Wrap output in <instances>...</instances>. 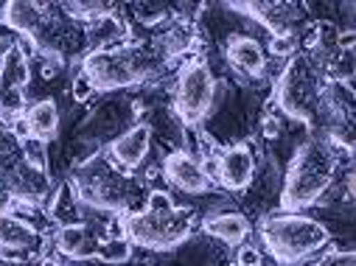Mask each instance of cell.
Masks as SVG:
<instances>
[{"label": "cell", "mask_w": 356, "mask_h": 266, "mask_svg": "<svg viewBox=\"0 0 356 266\" xmlns=\"http://www.w3.org/2000/svg\"><path fill=\"white\" fill-rule=\"evenodd\" d=\"M171 40L174 34L157 42H115L110 48H96L84 56L81 73L90 81L93 93L138 87L149 81L154 73H160L165 59L180 51V45H174Z\"/></svg>", "instance_id": "obj_1"}, {"label": "cell", "mask_w": 356, "mask_h": 266, "mask_svg": "<svg viewBox=\"0 0 356 266\" xmlns=\"http://www.w3.org/2000/svg\"><path fill=\"white\" fill-rule=\"evenodd\" d=\"M337 168H339V151L325 140L314 138L306 140L284 176V191H281V210L284 213H300L312 205H317L328 188L337 180Z\"/></svg>", "instance_id": "obj_2"}, {"label": "cell", "mask_w": 356, "mask_h": 266, "mask_svg": "<svg viewBox=\"0 0 356 266\" xmlns=\"http://www.w3.org/2000/svg\"><path fill=\"white\" fill-rule=\"evenodd\" d=\"M197 227V213L191 208L174 205V199L163 191H152L146 205L124 219V235L132 247L168 252L191 238Z\"/></svg>", "instance_id": "obj_3"}, {"label": "cell", "mask_w": 356, "mask_h": 266, "mask_svg": "<svg viewBox=\"0 0 356 266\" xmlns=\"http://www.w3.org/2000/svg\"><path fill=\"white\" fill-rule=\"evenodd\" d=\"M3 20L12 31L31 40L34 48H40L48 56L65 59L70 48H76L79 37L87 40V31H79V23L54 3H26V0H12L0 9Z\"/></svg>", "instance_id": "obj_4"}, {"label": "cell", "mask_w": 356, "mask_h": 266, "mask_svg": "<svg viewBox=\"0 0 356 266\" xmlns=\"http://www.w3.org/2000/svg\"><path fill=\"white\" fill-rule=\"evenodd\" d=\"M70 185L81 205L104 213H127L143 194V185L127 171H121L107 154L87 157L73 171Z\"/></svg>", "instance_id": "obj_5"}, {"label": "cell", "mask_w": 356, "mask_h": 266, "mask_svg": "<svg viewBox=\"0 0 356 266\" xmlns=\"http://www.w3.org/2000/svg\"><path fill=\"white\" fill-rule=\"evenodd\" d=\"M325 81L328 78L323 73V65L312 53H295V56H289L286 67L278 76L275 104L292 121H298L309 129H323V121H325V110H323Z\"/></svg>", "instance_id": "obj_6"}, {"label": "cell", "mask_w": 356, "mask_h": 266, "mask_svg": "<svg viewBox=\"0 0 356 266\" xmlns=\"http://www.w3.org/2000/svg\"><path fill=\"white\" fill-rule=\"evenodd\" d=\"M258 235L266 255L281 266H298L312 255L323 252L331 241L328 227L303 213H278L264 219Z\"/></svg>", "instance_id": "obj_7"}, {"label": "cell", "mask_w": 356, "mask_h": 266, "mask_svg": "<svg viewBox=\"0 0 356 266\" xmlns=\"http://www.w3.org/2000/svg\"><path fill=\"white\" fill-rule=\"evenodd\" d=\"M219 84L205 59H191L180 67L174 84V113L186 126H200L216 104Z\"/></svg>", "instance_id": "obj_8"}, {"label": "cell", "mask_w": 356, "mask_h": 266, "mask_svg": "<svg viewBox=\"0 0 356 266\" xmlns=\"http://www.w3.org/2000/svg\"><path fill=\"white\" fill-rule=\"evenodd\" d=\"M29 84H31L29 53L20 42H12L0 56V115L9 121L26 115Z\"/></svg>", "instance_id": "obj_9"}, {"label": "cell", "mask_w": 356, "mask_h": 266, "mask_svg": "<svg viewBox=\"0 0 356 266\" xmlns=\"http://www.w3.org/2000/svg\"><path fill=\"white\" fill-rule=\"evenodd\" d=\"M230 9L264 26L273 40H298L306 26V12L298 3H230Z\"/></svg>", "instance_id": "obj_10"}, {"label": "cell", "mask_w": 356, "mask_h": 266, "mask_svg": "<svg viewBox=\"0 0 356 266\" xmlns=\"http://www.w3.org/2000/svg\"><path fill=\"white\" fill-rule=\"evenodd\" d=\"M213 176L219 180V185L225 191H233V194H241L252 185L255 180V154H252V146L250 143H233L227 146L216 163H213Z\"/></svg>", "instance_id": "obj_11"}, {"label": "cell", "mask_w": 356, "mask_h": 266, "mask_svg": "<svg viewBox=\"0 0 356 266\" xmlns=\"http://www.w3.org/2000/svg\"><path fill=\"white\" fill-rule=\"evenodd\" d=\"M163 174H165V180L177 191H183L188 197L208 194L211 191V183H213L211 176H208V168L197 157H191L188 151H171V154H165Z\"/></svg>", "instance_id": "obj_12"}, {"label": "cell", "mask_w": 356, "mask_h": 266, "mask_svg": "<svg viewBox=\"0 0 356 266\" xmlns=\"http://www.w3.org/2000/svg\"><path fill=\"white\" fill-rule=\"evenodd\" d=\"M149 151H152V126L149 124H135V126H129L124 135H118L110 143L107 157L121 171H135V168L143 165Z\"/></svg>", "instance_id": "obj_13"}, {"label": "cell", "mask_w": 356, "mask_h": 266, "mask_svg": "<svg viewBox=\"0 0 356 266\" xmlns=\"http://www.w3.org/2000/svg\"><path fill=\"white\" fill-rule=\"evenodd\" d=\"M99 233L87 222H73V224H59L54 233V247L59 255L70 260H93L99 255Z\"/></svg>", "instance_id": "obj_14"}, {"label": "cell", "mask_w": 356, "mask_h": 266, "mask_svg": "<svg viewBox=\"0 0 356 266\" xmlns=\"http://www.w3.org/2000/svg\"><path fill=\"white\" fill-rule=\"evenodd\" d=\"M42 244V235L34 224H29L26 219L0 210V252L3 255H26V252H37Z\"/></svg>", "instance_id": "obj_15"}, {"label": "cell", "mask_w": 356, "mask_h": 266, "mask_svg": "<svg viewBox=\"0 0 356 266\" xmlns=\"http://www.w3.org/2000/svg\"><path fill=\"white\" fill-rule=\"evenodd\" d=\"M225 56H227L230 67L236 73H241L244 78H261L266 73V53H264L261 42L252 37H244V34L230 37Z\"/></svg>", "instance_id": "obj_16"}, {"label": "cell", "mask_w": 356, "mask_h": 266, "mask_svg": "<svg viewBox=\"0 0 356 266\" xmlns=\"http://www.w3.org/2000/svg\"><path fill=\"white\" fill-rule=\"evenodd\" d=\"M23 124H26V138H31L37 143H51L59 135V107H56V101L54 99L34 101L26 110Z\"/></svg>", "instance_id": "obj_17"}, {"label": "cell", "mask_w": 356, "mask_h": 266, "mask_svg": "<svg viewBox=\"0 0 356 266\" xmlns=\"http://www.w3.org/2000/svg\"><path fill=\"white\" fill-rule=\"evenodd\" d=\"M202 230L227 247H241L250 238V222L244 213H216L202 222Z\"/></svg>", "instance_id": "obj_18"}, {"label": "cell", "mask_w": 356, "mask_h": 266, "mask_svg": "<svg viewBox=\"0 0 356 266\" xmlns=\"http://www.w3.org/2000/svg\"><path fill=\"white\" fill-rule=\"evenodd\" d=\"M79 199H76V191H73V185L70 183H65V185H59V191L54 194V199H51V219H56L59 224H73V222H81L79 219Z\"/></svg>", "instance_id": "obj_19"}, {"label": "cell", "mask_w": 356, "mask_h": 266, "mask_svg": "<svg viewBox=\"0 0 356 266\" xmlns=\"http://www.w3.org/2000/svg\"><path fill=\"white\" fill-rule=\"evenodd\" d=\"M129 258H132V241H129L127 235H121V238H107V241L99 244L96 260H102V263L121 266V263H127Z\"/></svg>", "instance_id": "obj_20"}, {"label": "cell", "mask_w": 356, "mask_h": 266, "mask_svg": "<svg viewBox=\"0 0 356 266\" xmlns=\"http://www.w3.org/2000/svg\"><path fill=\"white\" fill-rule=\"evenodd\" d=\"M312 266H356V252L353 249H325Z\"/></svg>", "instance_id": "obj_21"}, {"label": "cell", "mask_w": 356, "mask_h": 266, "mask_svg": "<svg viewBox=\"0 0 356 266\" xmlns=\"http://www.w3.org/2000/svg\"><path fill=\"white\" fill-rule=\"evenodd\" d=\"M264 263V255L258 247L252 244H241L238 247V255H236V266H261Z\"/></svg>", "instance_id": "obj_22"}, {"label": "cell", "mask_w": 356, "mask_h": 266, "mask_svg": "<svg viewBox=\"0 0 356 266\" xmlns=\"http://www.w3.org/2000/svg\"><path fill=\"white\" fill-rule=\"evenodd\" d=\"M93 93V87H90V81H87V76L84 73H79L76 76V81H73V99L76 101H87V96Z\"/></svg>", "instance_id": "obj_23"}, {"label": "cell", "mask_w": 356, "mask_h": 266, "mask_svg": "<svg viewBox=\"0 0 356 266\" xmlns=\"http://www.w3.org/2000/svg\"><path fill=\"white\" fill-rule=\"evenodd\" d=\"M270 51H273L275 56H295L298 40H273V42H270Z\"/></svg>", "instance_id": "obj_24"}, {"label": "cell", "mask_w": 356, "mask_h": 266, "mask_svg": "<svg viewBox=\"0 0 356 266\" xmlns=\"http://www.w3.org/2000/svg\"><path fill=\"white\" fill-rule=\"evenodd\" d=\"M261 129H264V138H266V140H275V138L281 135V124H278V118H273V115H266V118L261 121Z\"/></svg>", "instance_id": "obj_25"}]
</instances>
